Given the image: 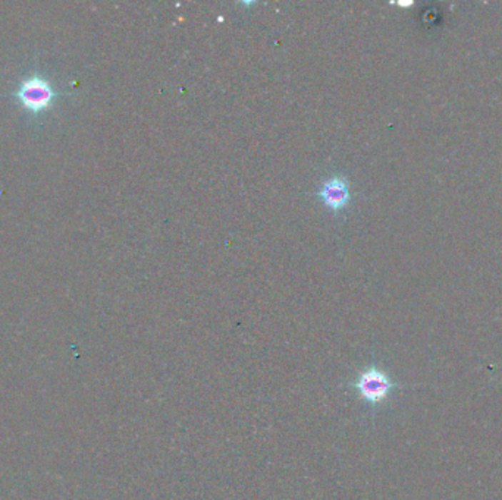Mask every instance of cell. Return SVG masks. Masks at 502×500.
<instances>
[{
	"instance_id": "6da1fadb",
	"label": "cell",
	"mask_w": 502,
	"mask_h": 500,
	"mask_svg": "<svg viewBox=\"0 0 502 500\" xmlns=\"http://www.w3.org/2000/svg\"><path fill=\"white\" fill-rule=\"evenodd\" d=\"M15 98L26 112L39 115L53 106V103L58 98V91L46 76L31 73L18 84Z\"/></svg>"
},
{
	"instance_id": "7a4b0ae2",
	"label": "cell",
	"mask_w": 502,
	"mask_h": 500,
	"mask_svg": "<svg viewBox=\"0 0 502 500\" xmlns=\"http://www.w3.org/2000/svg\"><path fill=\"white\" fill-rule=\"evenodd\" d=\"M353 387L364 402L370 405H379L389 398L391 392L396 387V383L392 382L391 376L382 368L372 365L358 373Z\"/></svg>"
},
{
	"instance_id": "3957f363",
	"label": "cell",
	"mask_w": 502,
	"mask_h": 500,
	"mask_svg": "<svg viewBox=\"0 0 502 500\" xmlns=\"http://www.w3.org/2000/svg\"><path fill=\"white\" fill-rule=\"evenodd\" d=\"M319 195L329 208L341 210L348 204V200H350L348 183L346 179L338 176L329 178L322 185Z\"/></svg>"
}]
</instances>
